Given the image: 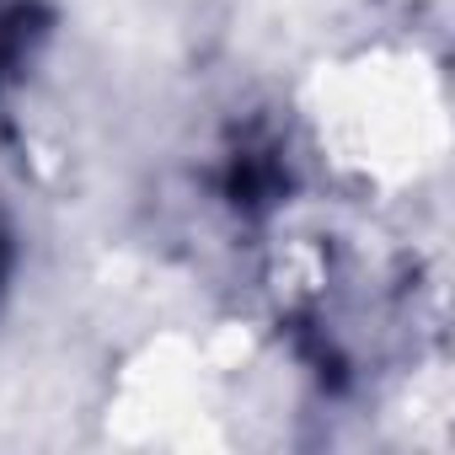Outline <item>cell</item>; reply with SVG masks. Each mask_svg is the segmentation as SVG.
<instances>
[{
	"mask_svg": "<svg viewBox=\"0 0 455 455\" xmlns=\"http://www.w3.org/2000/svg\"><path fill=\"white\" fill-rule=\"evenodd\" d=\"M12 274H17V236H12L6 214H0V300H6V290H12Z\"/></svg>",
	"mask_w": 455,
	"mask_h": 455,
	"instance_id": "obj_1",
	"label": "cell"
}]
</instances>
